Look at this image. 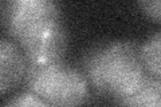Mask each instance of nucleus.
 <instances>
[{
	"label": "nucleus",
	"instance_id": "nucleus-9",
	"mask_svg": "<svg viewBox=\"0 0 161 107\" xmlns=\"http://www.w3.org/2000/svg\"><path fill=\"white\" fill-rule=\"evenodd\" d=\"M161 0H138V6L148 18L153 19L156 23H160L161 18Z\"/></svg>",
	"mask_w": 161,
	"mask_h": 107
},
{
	"label": "nucleus",
	"instance_id": "nucleus-4",
	"mask_svg": "<svg viewBox=\"0 0 161 107\" xmlns=\"http://www.w3.org/2000/svg\"><path fill=\"white\" fill-rule=\"evenodd\" d=\"M26 64L43 66L62 60L67 47V38L59 22H55L20 42Z\"/></svg>",
	"mask_w": 161,
	"mask_h": 107
},
{
	"label": "nucleus",
	"instance_id": "nucleus-3",
	"mask_svg": "<svg viewBox=\"0 0 161 107\" xmlns=\"http://www.w3.org/2000/svg\"><path fill=\"white\" fill-rule=\"evenodd\" d=\"M55 22H59L55 0H9L6 23L19 43Z\"/></svg>",
	"mask_w": 161,
	"mask_h": 107
},
{
	"label": "nucleus",
	"instance_id": "nucleus-6",
	"mask_svg": "<svg viewBox=\"0 0 161 107\" xmlns=\"http://www.w3.org/2000/svg\"><path fill=\"white\" fill-rule=\"evenodd\" d=\"M119 104L125 106H144V107H160L161 104V82L158 78L149 79L134 94L125 96L118 100Z\"/></svg>",
	"mask_w": 161,
	"mask_h": 107
},
{
	"label": "nucleus",
	"instance_id": "nucleus-7",
	"mask_svg": "<svg viewBox=\"0 0 161 107\" xmlns=\"http://www.w3.org/2000/svg\"><path fill=\"white\" fill-rule=\"evenodd\" d=\"M160 51H161V32H156L140 48L141 62H142L145 70H148L154 78L158 79L161 75Z\"/></svg>",
	"mask_w": 161,
	"mask_h": 107
},
{
	"label": "nucleus",
	"instance_id": "nucleus-2",
	"mask_svg": "<svg viewBox=\"0 0 161 107\" xmlns=\"http://www.w3.org/2000/svg\"><path fill=\"white\" fill-rule=\"evenodd\" d=\"M27 83L31 91L48 106H77L87 98L86 80L66 64H27Z\"/></svg>",
	"mask_w": 161,
	"mask_h": 107
},
{
	"label": "nucleus",
	"instance_id": "nucleus-5",
	"mask_svg": "<svg viewBox=\"0 0 161 107\" xmlns=\"http://www.w3.org/2000/svg\"><path fill=\"white\" fill-rule=\"evenodd\" d=\"M26 59L15 44L0 40V94L12 90L26 75Z\"/></svg>",
	"mask_w": 161,
	"mask_h": 107
},
{
	"label": "nucleus",
	"instance_id": "nucleus-8",
	"mask_svg": "<svg viewBox=\"0 0 161 107\" xmlns=\"http://www.w3.org/2000/svg\"><path fill=\"white\" fill-rule=\"evenodd\" d=\"M7 106H12V107H34V106L44 107V106H48V104L44 100L38 98L35 94H23V95L16 96V98L12 99V100H9L7 103Z\"/></svg>",
	"mask_w": 161,
	"mask_h": 107
},
{
	"label": "nucleus",
	"instance_id": "nucleus-1",
	"mask_svg": "<svg viewBox=\"0 0 161 107\" xmlns=\"http://www.w3.org/2000/svg\"><path fill=\"white\" fill-rule=\"evenodd\" d=\"M85 70L98 90L119 99L134 94L147 80L140 48L133 42H112L94 47L85 58Z\"/></svg>",
	"mask_w": 161,
	"mask_h": 107
}]
</instances>
